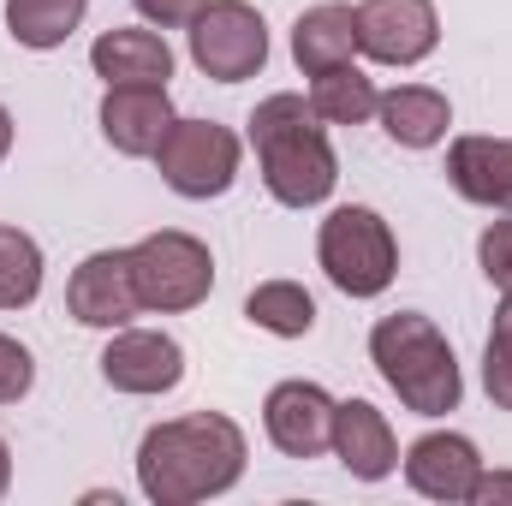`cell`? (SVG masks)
Listing matches in <instances>:
<instances>
[{
  "label": "cell",
  "instance_id": "cell-1",
  "mask_svg": "<svg viewBox=\"0 0 512 506\" xmlns=\"http://www.w3.org/2000/svg\"><path fill=\"white\" fill-rule=\"evenodd\" d=\"M245 459H251V441L227 411L167 417V423L143 429V441H137V489L155 506L221 501L239 489Z\"/></svg>",
  "mask_w": 512,
  "mask_h": 506
},
{
  "label": "cell",
  "instance_id": "cell-2",
  "mask_svg": "<svg viewBox=\"0 0 512 506\" xmlns=\"http://www.w3.org/2000/svg\"><path fill=\"white\" fill-rule=\"evenodd\" d=\"M251 149L256 167H262V185L280 209H322L340 185V155L328 143V126L316 120L310 96L298 90H280V96H262L251 114Z\"/></svg>",
  "mask_w": 512,
  "mask_h": 506
},
{
  "label": "cell",
  "instance_id": "cell-3",
  "mask_svg": "<svg viewBox=\"0 0 512 506\" xmlns=\"http://www.w3.org/2000/svg\"><path fill=\"white\" fill-rule=\"evenodd\" d=\"M370 364L399 393V405L417 411V417H447L465 399L459 358H453L447 334L423 310H393L370 328Z\"/></svg>",
  "mask_w": 512,
  "mask_h": 506
},
{
  "label": "cell",
  "instance_id": "cell-4",
  "mask_svg": "<svg viewBox=\"0 0 512 506\" xmlns=\"http://www.w3.org/2000/svg\"><path fill=\"white\" fill-rule=\"evenodd\" d=\"M316 262L346 298H382L399 274V239L370 203H340L316 227Z\"/></svg>",
  "mask_w": 512,
  "mask_h": 506
},
{
  "label": "cell",
  "instance_id": "cell-5",
  "mask_svg": "<svg viewBox=\"0 0 512 506\" xmlns=\"http://www.w3.org/2000/svg\"><path fill=\"white\" fill-rule=\"evenodd\" d=\"M126 256L137 298L155 316H185V310L209 304V292H215V256L197 233L161 227V233H143L137 245H126Z\"/></svg>",
  "mask_w": 512,
  "mask_h": 506
},
{
  "label": "cell",
  "instance_id": "cell-6",
  "mask_svg": "<svg viewBox=\"0 0 512 506\" xmlns=\"http://www.w3.org/2000/svg\"><path fill=\"white\" fill-rule=\"evenodd\" d=\"M161 185L185 203H209V197H227L233 179H239V161H245V143L239 131L221 126V120H173L161 149L149 155Z\"/></svg>",
  "mask_w": 512,
  "mask_h": 506
},
{
  "label": "cell",
  "instance_id": "cell-7",
  "mask_svg": "<svg viewBox=\"0 0 512 506\" xmlns=\"http://www.w3.org/2000/svg\"><path fill=\"white\" fill-rule=\"evenodd\" d=\"M185 30H191V66L215 84H245L268 66V24L251 0H209Z\"/></svg>",
  "mask_w": 512,
  "mask_h": 506
},
{
  "label": "cell",
  "instance_id": "cell-8",
  "mask_svg": "<svg viewBox=\"0 0 512 506\" xmlns=\"http://www.w3.org/2000/svg\"><path fill=\"white\" fill-rule=\"evenodd\" d=\"M441 48L435 0H358V54L376 66H423Z\"/></svg>",
  "mask_w": 512,
  "mask_h": 506
},
{
  "label": "cell",
  "instance_id": "cell-9",
  "mask_svg": "<svg viewBox=\"0 0 512 506\" xmlns=\"http://www.w3.org/2000/svg\"><path fill=\"white\" fill-rule=\"evenodd\" d=\"M102 381L114 393H131V399H155V393H173L185 381V346L161 328H114L108 346H102Z\"/></svg>",
  "mask_w": 512,
  "mask_h": 506
},
{
  "label": "cell",
  "instance_id": "cell-10",
  "mask_svg": "<svg viewBox=\"0 0 512 506\" xmlns=\"http://www.w3.org/2000/svg\"><path fill=\"white\" fill-rule=\"evenodd\" d=\"M137 310H143V298H137L126 251H90L72 268V280H66V316H72L78 328L114 334V328H126Z\"/></svg>",
  "mask_w": 512,
  "mask_h": 506
},
{
  "label": "cell",
  "instance_id": "cell-11",
  "mask_svg": "<svg viewBox=\"0 0 512 506\" xmlns=\"http://www.w3.org/2000/svg\"><path fill=\"white\" fill-rule=\"evenodd\" d=\"M399 465H405L411 495L441 501V506L471 501V489H477V477H483V453H477V441L459 435V429H429V435H417Z\"/></svg>",
  "mask_w": 512,
  "mask_h": 506
},
{
  "label": "cell",
  "instance_id": "cell-12",
  "mask_svg": "<svg viewBox=\"0 0 512 506\" xmlns=\"http://www.w3.org/2000/svg\"><path fill=\"white\" fill-rule=\"evenodd\" d=\"M334 393L322 381H280L262 399V429L286 459H316L334 441Z\"/></svg>",
  "mask_w": 512,
  "mask_h": 506
},
{
  "label": "cell",
  "instance_id": "cell-13",
  "mask_svg": "<svg viewBox=\"0 0 512 506\" xmlns=\"http://www.w3.org/2000/svg\"><path fill=\"white\" fill-rule=\"evenodd\" d=\"M96 120H102V137H108L120 155L143 161V155L161 149V137H167V126H173L179 114H173L167 84H108Z\"/></svg>",
  "mask_w": 512,
  "mask_h": 506
},
{
  "label": "cell",
  "instance_id": "cell-14",
  "mask_svg": "<svg viewBox=\"0 0 512 506\" xmlns=\"http://www.w3.org/2000/svg\"><path fill=\"white\" fill-rule=\"evenodd\" d=\"M328 453L358 477V483H387L399 471V435L370 399H340L334 405V441Z\"/></svg>",
  "mask_w": 512,
  "mask_h": 506
},
{
  "label": "cell",
  "instance_id": "cell-15",
  "mask_svg": "<svg viewBox=\"0 0 512 506\" xmlns=\"http://www.w3.org/2000/svg\"><path fill=\"white\" fill-rule=\"evenodd\" d=\"M447 185L489 209V215H512V137H453L447 143Z\"/></svg>",
  "mask_w": 512,
  "mask_h": 506
},
{
  "label": "cell",
  "instance_id": "cell-16",
  "mask_svg": "<svg viewBox=\"0 0 512 506\" xmlns=\"http://www.w3.org/2000/svg\"><path fill=\"white\" fill-rule=\"evenodd\" d=\"M90 72L102 84H167L173 78V48H167L161 30H143V24L102 30L90 42Z\"/></svg>",
  "mask_w": 512,
  "mask_h": 506
},
{
  "label": "cell",
  "instance_id": "cell-17",
  "mask_svg": "<svg viewBox=\"0 0 512 506\" xmlns=\"http://www.w3.org/2000/svg\"><path fill=\"white\" fill-rule=\"evenodd\" d=\"M358 54V6L346 0H322V6H304L298 24H292V60L304 78L316 72H334Z\"/></svg>",
  "mask_w": 512,
  "mask_h": 506
},
{
  "label": "cell",
  "instance_id": "cell-18",
  "mask_svg": "<svg viewBox=\"0 0 512 506\" xmlns=\"http://www.w3.org/2000/svg\"><path fill=\"white\" fill-rule=\"evenodd\" d=\"M376 120H382V131L399 149H435V143H447L453 102L435 84H393L376 102Z\"/></svg>",
  "mask_w": 512,
  "mask_h": 506
},
{
  "label": "cell",
  "instance_id": "cell-19",
  "mask_svg": "<svg viewBox=\"0 0 512 506\" xmlns=\"http://www.w3.org/2000/svg\"><path fill=\"white\" fill-rule=\"evenodd\" d=\"M376 102H382L376 78L352 60L310 78V108H316L322 126H364V120H376Z\"/></svg>",
  "mask_w": 512,
  "mask_h": 506
},
{
  "label": "cell",
  "instance_id": "cell-20",
  "mask_svg": "<svg viewBox=\"0 0 512 506\" xmlns=\"http://www.w3.org/2000/svg\"><path fill=\"white\" fill-rule=\"evenodd\" d=\"M90 0H6V30L18 48L30 54H54L72 42V30L84 24Z\"/></svg>",
  "mask_w": 512,
  "mask_h": 506
},
{
  "label": "cell",
  "instance_id": "cell-21",
  "mask_svg": "<svg viewBox=\"0 0 512 506\" xmlns=\"http://www.w3.org/2000/svg\"><path fill=\"white\" fill-rule=\"evenodd\" d=\"M245 322L274 334V340H304L316 328V298L298 280H262L245 298Z\"/></svg>",
  "mask_w": 512,
  "mask_h": 506
},
{
  "label": "cell",
  "instance_id": "cell-22",
  "mask_svg": "<svg viewBox=\"0 0 512 506\" xmlns=\"http://www.w3.org/2000/svg\"><path fill=\"white\" fill-rule=\"evenodd\" d=\"M42 245L24 227L0 221V310H30L42 298Z\"/></svg>",
  "mask_w": 512,
  "mask_h": 506
},
{
  "label": "cell",
  "instance_id": "cell-23",
  "mask_svg": "<svg viewBox=\"0 0 512 506\" xmlns=\"http://www.w3.org/2000/svg\"><path fill=\"white\" fill-rule=\"evenodd\" d=\"M483 387L495 399V411H512V292H501L489 346H483Z\"/></svg>",
  "mask_w": 512,
  "mask_h": 506
},
{
  "label": "cell",
  "instance_id": "cell-24",
  "mask_svg": "<svg viewBox=\"0 0 512 506\" xmlns=\"http://www.w3.org/2000/svg\"><path fill=\"white\" fill-rule=\"evenodd\" d=\"M30 387H36V358H30V346L12 340V334H0V405L30 399Z\"/></svg>",
  "mask_w": 512,
  "mask_h": 506
},
{
  "label": "cell",
  "instance_id": "cell-25",
  "mask_svg": "<svg viewBox=\"0 0 512 506\" xmlns=\"http://www.w3.org/2000/svg\"><path fill=\"white\" fill-rule=\"evenodd\" d=\"M477 268L489 274V286L512 292V215L483 227V239H477Z\"/></svg>",
  "mask_w": 512,
  "mask_h": 506
},
{
  "label": "cell",
  "instance_id": "cell-26",
  "mask_svg": "<svg viewBox=\"0 0 512 506\" xmlns=\"http://www.w3.org/2000/svg\"><path fill=\"white\" fill-rule=\"evenodd\" d=\"M137 12H143V24H155V30H173V24H191L209 0H131Z\"/></svg>",
  "mask_w": 512,
  "mask_h": 506
},
{
  "label": "cell",
  "instance_id": "cell-27",
  "mask_svg": "<svg viewBox=\"0 0 512 506\" xmlns=\"http://www.w3.org/2000/svg\"><path fill=\"white\" fill-rule=\"evenodd\" d=\"M495 501H512V471H489L483 465V477L471 489V506H495Z\"/></svg>",
  "mask_w": 512,
  "mask_h": 506
},
{
  "label": "cell",
  "instance_id": "cell-28",
  "mask_svg": "<svg viewBox=\"0 0 512 506\" xmlns=\"http://www.w3.org/2000/svg\"><path fill=\"white\" fill-rule=\"evenodd\" d=\"M6 489H12V447H6V435H0V501H6Z\"/></svg>",
  "mask_w": 512,
  "mask_h": 506
},
{
  "label": "cell",
  "instance_id": "cell-29",
  "mask_svg": "<svg viewBox=\"0 0 512 506\" xmlns=\"http://www.w3.org/2000/svg\"><path fill=\"white\" fill-rule=\"evenodd\" d=\"M12 137H18V131H12V114H6V102H0V161L12 155Z\"/></svg>",
  "mask_w": 512,
  "mask_h": 506
}]
</instances>
